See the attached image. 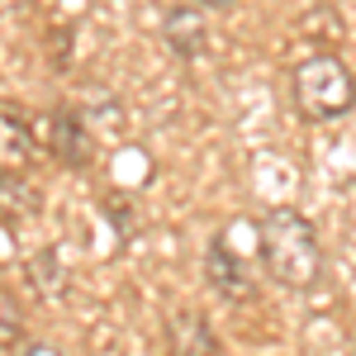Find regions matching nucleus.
Instances as JSON below:
<instances>
[{
  "mask_svg": "<svg viewBox=\"0 0 356 356\" xmlns=\"http://www.w3.org/2000/svg\"><path fill=\"white\" fill-rule=\"evenodd\" d=\"M48 147H53V157L62 166H72V171H81L90 162V152H95V143H90V129H86V119L76 110H57L48 114Z\"/></svg>",
  "mask_w": 356,
  "mask_h": 356,
  "instance_id": "obj_3",
  "label": "nucleus"
},
{
  "mask_svg": "<svg viewBox=\"0 0 356 356\" xmlns=\"http://www.w3.org/2000/svg\"><path fill=\"white\" fill-rule=\"evenodd\" d=\"M261 238V266L275 285L285 290H314L323 275V252H318V233L300 209H266L257 223Z\"/></svg>",
  "mask_w": 356,
  "mask_h": 356,
  "instance_id": "obj_1",
  "label": "nucleus"
},
{
  "mask_svg": "<svg viewBox=\"0 0 356 356\" xmlns=\"http://www.w3.org/2000/svg\"><path fill=\"white\" fill-rule=\"evenodd\" d=\"M15 356H62L57 347H48V342H19L15 347Z\"/></svg>",
  "mask_w": 356,
  "mask_h": 356,
  "instance_id": "obj_12",
  "label": "nucleus"
},
{
  "mask_svg": "<svg viewBox=\"0 0 356 356\" xmlns=\"http://www.w3.org/2000/svg\"><path fill=\"white\" fill-rule=\"evenodd\" d=\"M200 5H209V10H228L233 0H200Z\"/></svg>",
  "mask_w": 356,
  "mask_h": 356,
  "instance_id": "obj_13",
  "label": "nucleus"
},
{
  "mask_svg": "<svg viewBox=\"0 0 356 356\" xmlns=\"http://www.w3.org/2000/svg\"><path fill=\"white\" fill-rule=\"evenodd\" d=\"M29 280H33V290H38L43 300H62V290H67V271L57 266L53 247H48V252H38V257L29 261Z\"/></svg>",
  "mask_w": 356,
  "mask_h": 356,
  "instance_id": "obj_10",
  "label": "nucleus"
},
{
  "mask_svg": "<svg viewBox=\"0 0 356 356\" xmlns=\"http://www.w3.org/2000/svg\"><path fill=\"white\" fill-rule=\"evenodd\" d=\"M24 342V309L10 290H0V352H15Z\"/></svg>",
  "mask_w": 356,
  "mask_h": 356,
  "instance_id": "obj_11",
  "label": "nucleus"
},
{
  "mask_svg": "<svg viewBox=\"0 0 356 356\" xmlns=\"http://www.w3.org/2000/svg\"><path fill=\"white\" fill-rule=\"evenodd\" d=\"M171 352L176 356H219V337L209 328V318L200 314V309H181V314H171Z\"/></svg>",
  "mask_w": 356,
  "mask_h": 356,
  "instance_id": "obj_6",
  "label": "nucleus"
},
{
  "mask_svg": "<svg viewBox=\"0 0 356 356\" xmlns=\"http://www.w3.org/2000/svg\"><path fill=\"white\" fill-rule=\"evenodd\" d=\"M0 5H5V10H15V5H29V0H0Z\"/></svg>",
  "mask_w": 356,
  "mask_h": 356,
  "instance_id": "obj_14",
  "label": "nucleus"
},
{
  "mask_svg": "<svg viewBox=\"0 0 356 356\" xmlns=\"http://www.w3.org/2000/svg\"><path fill=\"white\" fill-rule=\"evenodd\" d=\"M33 209H38V191L0 166V219H24Z\"/></svg>",
  "mask_w": 356,
  "mask_h": 356,
  "instance_id": "obj_7",
  "label": "nucleus"
},
{
  "mask_svg": "<svg viewBox=\"0 0 356 356\" xmlns=\"http://www.w3.org/2000/svg\"><path fill=\"white\" fill-rule=\"evenodd\" d=\"M0 152L10 162H29L33 157V129H29V119L0 110Z\"/></svg>",
  "mask_w": 356,
  "mask_h": 356,
  "instance_id": "obj_8",
  "label": "nucleus"
},
{
  "mask_svg": "<svg viewBox=\"0 0 356 356\" xmlns=\"http://www.w3.org/2000/svg\"><path fill=\"white\" fill-rule=\"evenodd\" d=\"M352 356H356V352H352Z\"/></svg>",
  "mask_w": 356,
  "mask_h": 356,
  "instance_id": "obj_15",
  "label": "nucleus"
},
{
  "mask_svg": "<svg viewBox=\"0 0 356 356\" xmlns=\"http://www.w3.org/2000/svg\"><path fill=\"white\" fill-rule=\"evenodd\" d=\"M300 38H309V43H342V38H347V29H342V15H337V10H328V5H314V10H304Z\"/></svg>",
  "mask_w": 356,
  "mask_h": 356,
  "instance_id": "obj_9",
  "label": "nucleus"
},
{
  "mask_svg": "<svg viewBox=\"0 0 356 356\" xmlns=\"http://www.w3.org/2000/svg\"><path fill=\"white\" fill-rule=\"evenodd\" d=\"M162 38L181 62H195V57H204V48H209V24H204V15L195 5H176V10H166Z\"/></svg>",
  "mask_w": 356,
  "mask_h": 356,
  "instance_id": "obj_4",
  "label": "nucleus"
},
{
  "mask_svg": "<svg viewBox=\"0 0 356 356\" xmlns=\"http://www.w3.org/2000/svg\"><path fill=\"white\" fill-rule=\"evenodd\" d=\"M204 275H209V285L219 290L223 300H247V290H252V280H247V266L243 257L228 247V238H214L209 252H204Z\"/></svg>",
  "mask_w": 356,
  "mask_h": 356,
  "instance_id": "obj_5",
  "label": "nucleus"
},
{
  "mask_svg": "<svg viewBox=\"0 0 356 356\" xmlns=\"http://www.w3.org/2000/svg\"><path fill=\"white\" fill-rule=\"evenodd\" d=\"M290 95H295V110L314 124H328V119H342V114L356 105V76L347 72V62L337 53H314L309 62L295 67L290 76Z\"/></svg>",
  "mask_w": 356,
  "mask_h": 356,
  "instance_id": "obj_2",
  "label": "nucleus"
}]
</instances>
